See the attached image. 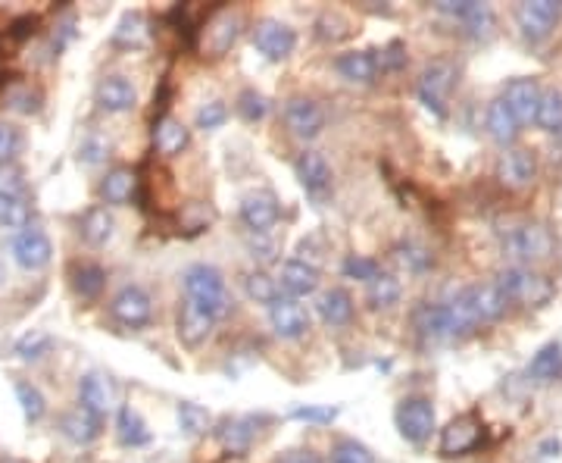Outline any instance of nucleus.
Wrapping results in <instances>:
<instances>
[{
	"label": "nucleus",
	"instance_id": "obj_1",
	"mask_svg": "<svg viewBox=\"0 0 562 463\" xmlns=\"http://www.w3.org/2000/svg\"><path fill=\"white\" fill-rule=\"evenodd\" d=\"M500 245L519 264H540L553 254L557 241H553V232L547 229L538 219H519V223H510L503 232H500Z\"/></svg>",
	"mask_w": 562,
	"mask_h": 463
},
{
	"label": "nucleus",
	"instance_id": "obj_2",
	"mask_svg": "<svg viewBox=\"0 0 562 463\" xmlns=\"http://www.w3.org/2000/svg\"><path fill=\"white\" fill-rule=\"evenodd\" d=\"M185 292H187V301H194L200 310H206L213 320H225V316L232 313V307H234L225 279H222V273L216 266L197 264V266L187 269L185 273Z\"/></svg>",
	"mask_w": 562,
	"mask_h": 463
},
{
	"label": "nucleus",
	"instance_id": "obj_3",
	"mask_svg": "<svg viewBox=\"0 0 562 463\" xmlns=\"http://www.w3.org/2000/svg\"><path fill=\"white\" fill-rule=\"evenodd\" d=\"M506 301L500 294V288L491 282V285H469L450 301V310L456 313V320L466 326V332L478 329L481 323H494L506 313Z\"/></svg>",
	"mask_w": 562,
	"mask_h": 463
},
{
	"label": "nucleus",
	"instance_id": "obj_4",
	"mask_svg": "<svg viewBox=\"0 0 562 463\" xmlns=\"http://www.w3.org/2000/svg\"><path fill=\"white\" fill-rule=\"evenodd\" d=\"M494 285L500 288V294H503L510 304H522V307H544V304H550L553 298V282L547 279V275L534 273L531 266H510L503 269V273L497 275Z\"/></svg>",
	"mask_w": 562,
	"mask_h": 463
},
{
	"label": "nucleus",
	"instance_id": "obj_5",
	"mask_svg": "<svg viewBox=\"0 0 562 463\" xmlns=\"http://www.w3.org/2000/svg\"><path fill=\"white\" fill-rule=\"evenodd\" d=\"M456 75H460V69H456L453 60L441 57V60H432L425 69H422L419 75V101L425 103V110H432L434 116H447V101H450V92H453L456 85Z\"/></svg>",
	"mask_w": 562,
	"mask_h": 463
},
{
	"label": "nucleus",
	"instance_id": "obj_6",
	"mask_svg": "<svg viewBox=\"0 0 562 463\" xmlns=\"http://www.w3.org/2000/svg\"><path fill=\"white\" fill-rule=\"evenodd\" d=\"M413 326L428 342H453V338L469 335L466 326L450 310V304H419L413 310Z\"/></svg>",
	"mask_w": 562,
	"mask_h": 463
},
{
	"label": "nucleus",
	"instance_id": "obj_7",
	"mask_svg": "<svg viewBox=\"0 0 562 463\" xmlns=\"http://www.w3.org/2000/svg\"><path fill=\"white\" fill-rule=\"evenodd\" d=\"M397 429L406 441L422 445L434 432V407L428 398H404L397 404Z\"/></svg>",
	"mask_w": 562,
	"mask_h": 463
},
{
	"label": "nucleus",
	"instance_id": "obj_8",
	"mask_svg": "<svg viewBox=\"0 0 562 463\" xmlns=\"http://www.w3.org/2000/svg\"><path fill=\"white\" fill-rule=\"evenodd\" d=\"M434 10L443 13V16H453L475 38H491L497 29L494 10L488 4H478V0H441V4H434Z\"/></svg>",
	"mask_w": 562,
	"mask_h": 463
},
{
	"label": "nucleus",
	"instance_id": "obj_9",
	"mask_svg": "<svg viewBox=\"0 0 562 463\" xmlns=\"http://www.w3.org/2000/svg\"><path fill=\"white\" fill-rule=\"evenodd\" d=\"M562 16V4L557 0H529L516 6V23L529 41H544L547 34L557 29Z\"/></svg>",
	"mask_w": 562,
	"mask_h": 463
},
{
	"label": "nucleus",
	"instance_id": "obj_10",
	"mask_svg": "<svg viewBox=\"0 0 562 463\" xmlns=\"http://www.w3.org/2000/svg\"><path fill=\"white\" fill-rule=\"evenodd\" d=\"M110 313L129 329H141L154 320V301L144 292L141 285H125L116 292L113 304H110Z\"/></svg>",
	"mask_w": 562,
	"mask_h": 463
},
{
	"label": "nucleus",
	"instance_id": "obj_11",
	"mask_svg": "<svg viewBox=\"0 0 562 463\" xmlns=\"http://www.w3.org/2000/svg\"><path fill=\"white\" fill-rule=\"evenodd\" d=\"M51 257H53V245L38 226H25V229L13 238V260L23 269H29V273L44 269L51 264Z\"/></svg>",
	"mask_w": 562,
	"mask_h": 463
},
{
	"label": "nucleus",
	"instance_id": "obj_12",
	"mask_svg": "<svg viewBox=\"0 0 562 463\" xmlns=\"http://www.w3.org/2000/svg\"><path fill=\"white\" fill-rule=\"evenodd\" d=\"M534 176H538V160H534V154L529 148H512V150H506V154L500 157L497 178L506 185V188H512V191L531 188Z\"/></svg>",
	"mask_w": 562,
	"mask_h": 463
},
{
	"label": "nucleus",
	"instance_id": "obj_13",
	"mask_svg": "<svg viewBox=\"0 0 562 463\" xmlns=\"http://www.w3.org/2000/svg\"><path fill=\"white\" fill-rule=\"evenodd\" d=\"M253 44L262 57L284 60L297 47V32L291 29V25L279 23V19H262L253 29Z\"/></svg>",
	"mask_w": 562,
	"mask_h": 463
},
{
	"label": "nucleus",
	"instance_id": "obj_14",
	"mask_svg": "<svg viewBox=\"0 0 562 463\" xmlns=\"http://www.w3.org/2000/svg\"><path fill=\"white\" fill-rule=\"evenodd\" d=\"M0 226L4 229H25L29 226V198H25L19 172H10V182L0 185Z\"/></svg>",
	"mask_w": 562,
	"mask_h": 463
},
{
	"label": "nucleus",
	"instance_id": "obj_15",
	"mask_svg": "<svg viewBox=\"0 0 562 463\" xmlns=\"http://www.w3.org/2000/svg\"><path fill=\"white\" fill-rule=\"evenodd\" d=\"M478 441H481V423H478L472 413L450 420L441 432V458H460V454H469Z\"/></svg>",
	"mask_w": 562,
	"mask_h": 463
},
{
	"label": "nucleus",
	"instance_id": "obj_16",
	"mask_svg": "<svg viewBox=\"0 0 562 463\" xmlns=\"http://www.w3.org/2000/svg\"><path fill=\"white\" fill-rule=\"evenodd\" d=\"M284 122H288V129L297 138L310 141V138L322 135V129H325V110L319 107L316 101H310V98H291L288 107H284Z\"/></svg>",
	"mask_w": 562,
	"mask_h": 463
},
{
	"label": "nucleus",
	"instance_id": "obj_17",
	"mask_svg": "<svg viewBox=\"0 0 562 463\" xmlns=\"http://www.w3.org/2000/svg\"><path fill=\"white\" fill-rule=\"evenodd\" d=\"M279 217H281V207L272 191H256V195H247L244 204H241V219L256 235H266L279 223Z\"/></svg>",
	"mask_w": 562,
	"mask_h": 463
},
{
	"label": "nucleus",
	"instance_id": "obj_18",
	"mask_svg": "<svg viewBox=\"0 0 562 463\" xmlns=\"http://www.w3.org/2000/svg\"><path fill=\"white\" fill-rule=\"evenodd\" d=\"M269 323L279 338H300L310 329V313L294 298H279L269 307Z\"/></svg>",
	"mask_w": 562,
	"mask_h": 463
},
{
	"label": "nucleus",
	"instance_id": "obj_19",
	"mask_svg": "<svg viewBox=\"0 0 562 463\" xmlns=\"http://www.w3.org/2000/svg\"><path fill=\"white\" fill-rule=\"evenodd\" d=\"M241 13H232V10H219L216 16L206 23L204 29V47L213 53V57H222V53L228 51V47L238 41L241 34Z\"/></svg>",
	"mask_w": 562,
	"mask_h": 463
},
{
	"label": "nucleus",
	"instance_id": "obj_20",
	"mask_svg": "<svg viewBox=\"0 0 562 463\" xmlns=\"http://www.w3.org/2000/svg\"><path fill=\"white\" fill-rule=\"evenodd\" d=\"M540 94L544 92H540L534 79H512L510 85H506L503 101H506V107L512 110V116L519 120V126H522V122H534Z\"/></svg>",
	"mask_w": 562,
	"mask_h": 463
},
{
	"label": "nucleus",
	"instance_id": "obj_21",
	"mask_svg": "<svg viewBox=\"0 0 562 463\" xmlns=\"http://www.w3.org/2000/svg\"><path fill=\"white\" fill-rule=\"evenodd\" d=\"M279 288L288 298H307L319 288V269L307 260H288L279 273Z\"/></svg>",
	"mask_w": 562,
	"mask_h": 463
},
{
	"label": "nucleus",
	"instance_id": "obj_22",
	"mask_svg": "<svg viewBox=\"0 0 562 463\" xmlns=\"http://www.w3.org/2000/svg\"><path fill=\"white\" fill-rule=\"evenodd\" d=\"M213 326H216V320H213L206 310H200L194 301L182 304V310H178V338H182L187 348L204 344L206 338H210Z\"/></svg>",
	"mask_w": 562,
	"mask_h": 463
},
{
	"label": "nucleus",
	"instance_id": "obj_23",
	"mask_svg": "<svg viewBox=\"0 0 562 463\" xmlns=\"http://www.w3.org/2000/svg\"><path fill=\"white\" fill-rule=\"evenodd\" d=\"M79 400H81V410H88L91 417L103 420L110 410H113V389H110V382L100 376V372H88V376H81V382H79Z\"/></svg>",
	"mask_w": 562,
	"mask_h": 463
},
{
	"label": "nucleus",
	"instance_id": "obj_24",
	"mask_svg": "<svg viewBox=\"0 0 562 463\" xmlns=\"http://www.w3.org/2000/svg\"><path fill=\"white\" fill-rule=\"evenodd\" d=\"M297 178H300V185L310 195L319 198L331 188V166L319 150H303V154L297 157Z\"/></svg>",
	"mask_w": 562,
	"mask_h": 463
},
{
	"label": "nucleus",
	"instance_id": "obj_25",
	"mask_svg": "<svg viewBox=\"0 0 562 463\" xmlns=\"http://www.w3.org/2000/svg\"><path fill=\"white\" fill-rule=\"evenodd\" d=\"M97 103L107 113H125L138 103V92L125 75H107V79L97 85Z\"/></svg>",
	"mask_w": 562,
	"mask_h": 463
},
{
	"label": "nucleus",
	"instance_id": "obj_26",
	"mask_svg": "<svg viewBox=\"0 0 562 463\" xmlns=\"http://www.w3.org/2000/svg\"><path fill=\"white\" fill-rule=\"evenodd\" d=\"M335 69L353 85H372L378 75V57L375 51H350L335 60Z\"/></svg>",
	"mask_w": 562,
	"mask_h": 463
},
{
	"label": "nucleus",
	"instance_id": "obj_27",
	"mask_svg": "<svg viewBox=\"0 0 562 463\" xmlns=\"http://www.w3.org/2000/svg\"><path fill=\"white\" fill-rule=\"evenodd\" d=\"M187 141H191V132H187V126L182 120H176V116H163V120H157L154 148L163 157H178L187 148Z\"/></svg>",
	"mask_w": 562,
	"mask_h": 463
},
{
	"label": "nucleus",
	"instance_id": "obj_28",
	"mask_svg": "<svg viewBox=\"0 0 562 463\" xmlns=\"http://www.w3.org/2000/svg\"><path fill=\"white\" fill-rule=\"evenodd\" d=\"M529 376L538 385H550V382H557V379H562V344L559 342L544 344V348L534 354V361L529 363Z\"/></svg>",
	"mask_w": 562,
	"mask_h": 463
},
{
	"label": "nucleus",
	"instance_id": "obj_29",
	"mask_svg": "<svg viewBox=\"0 0 562 463\" xmlns=\"http://www.w3.org/2000/svg\"><path fill=\"white\" fill-rule=\"evenodd\" d=\"M79 232H81V238H85L91 247L107 245V241L113 238V232H116L113 213H110L107 207H91V210H88L85 217H81Z\"/></svg>",
	"mask_w": 562,
	"mask_h": 463
},
{
	"label": "nucleus",
	"instance_id": "obj_30",
	"mask_svg": "<svg viewBox=\"0 0 562 463\" xmlns=\"http://www.w3.org/2000/svg\"><path fill=\"white\" fill-rule=\"evenodd\" d=\"M135 188H138V176L131 169H125V166H119V169H110L107 176H103L100 198L107 200V204H113V207H122V204H129L131 200Z\"/></svg>",
	"mask_w": 562,
	"mask_h": 463
},
{
	"label": "nucleus",
	"instance_id": "obj_31",
	"mask_svg": "<svg viewBox=\"0 0 562 463\" xmlns=\"http://www.w3.org/2000/svg\"><path fill=\"white\" fill-rule=\"evenodd\" d=\"M488 132L494 141L500 144H512L519 138V120L512 116V110L506 107V101L503 98H497V101H491V107H488Z\"/></svg>",
	"mask_w": 562,
	"mask_h": 463
},
{
	"label": "nucleus",
	"instance_id": "obj_32",
	"mask_svg": "<svg viewBox=\"0 0 562 463\" xmlns=\"http://www.w3.org/2000/svg\"><path fill=\"white\" fill-rule=\"evenodd\" d=\"M319 316H322L329 326H344L353 320V298L344 288H329V292L319 298Z\"/></svg>",
	"mask_w": 562,
	"mask_h": 463
},
{
	"label": "nucleus",
	"instance_id": "obj_33",
	"mask_svg": "<svg viewBox=\"0 0 562 463\" xmlns=\"http://www.w3.org/2000/svg\"><path fill=\"white\" fill-rule=\"evenodd\" d=\"M60 429L69 441H75V445H88V441H94L97 435H100V420L79 407V410H69L66 417L60 420Z\"/></svg>",
	"mask_w": 562,
	"mask_h": 463
},
{
	"label": "nucleus",
	"instance_id": "obj_34",
	"mask_svg": "<svg viewBox=\"0 0 562 463\" xmlns=\"http://www.w3.org/2000/svg\"><path fill=\"white\" fill-rule=\"evenodd\" d=\"M116 429H119V441L129 448H141L150 441V429L148 423L141 420V413L135 410L131 404L119 407V420H116Z\"/></svg>",
	"mask_w": 562,
	"mask_h": 463
},
{
	"label": "nucleus",
	"instance_id": "obj_35",
	"mask_svg": "<svg viewBox=\"0 0 562 463\" xmlns=\"http://www.w3.org/2000/svg\"><path fill=\"white\" fill-rule=\"evenodd\" d=\"M400 294H404V288H400V279H397V275H391V273H378L369 282V288H366V301H369L372 310L394 307V304L400 301Z\"/></svg>",
	"mask_w": 562,
	"mask_h": 463
},
{
	"label": "nucleus",
	"instance_id": "obj_36",
	"mask_svg": "<svg viewBox=\"0 0 562 463\" xmlns=\"http://www.w3.org/2000/svg\"><path fill=\"white\" fill-rule=\"evenodd\" d=\"M253 435H256V420L253 417L228 420V423L219 429L222 445H225L232 454H244L247 448H250V441H253Z\"/></svg>",
	"mask_w": 562,
	"mask_h": 463
},
{
	"label": "nucleus",
	"instance_id": "obj_37",
	"mask_svg": "<svg viewBox=\"0 0 562 463\" xmlns=\"http://www.w3.org/2000/svg\"><path fill=\"white\" fill-rule=\"evenodd\" d=\"M534 122H538L544 132L562 135V92H557V88H547V92L540 94L538 116H534Z\"/></svg>",
	"mask_w": 562,
	"mask_h": 463
},
{
	"label": "nucleus",
	"instance_id": "obj_38",
	"mask_svg": "<svg viewBox=\"0 0 562 463\" xmlns=\"http://www.w3.org/2000/svg\"><path fill=\"white\" fill-rule=\"evenodd\" d=\"M103 285H107V273L97 264H81L72 269V288L85 301H94L103 292Z\"/></svg>",
	"mask_w": 562,
	"mask_h": 463
},
{
	"label": "nucleus",
	"instance_id": "obj_39",
	"mask_svg": "<svg viewBox=\"0 0 562 463\" xmlns=\"http://www.w3.org/2000/svg\"><path fill=\"white\" fill-rule=\"evenodd\" d=\"M244 292L256 304H266V307H272V304L281 298L279 279H272V275L262 273V269H256V273H247L244 275Z\"/></svg>",
	"mask_w": 562,
	"mask_h": 463
},
{
	"label": "nucleus",
	"instance_id": "obj_40",
	"mask_svg": "<svg viewBox=\"0 0 562 463\" xmlns=\"http://www.w3.org/2000/svg\"><path fill=\"white\" fill-rule=\"evenodd\" d=\"M116 44L122 47H144L150 41V29H148V19L141 13H129V16L119 23V29L113 34Z\"/></svg>",
	"mask_w": 562,
	"mask_h": 463
},
{
	"label": "nucleus",
	"instance_id": "obj_41",
	"mask_svg": "<svg viewBox=\"0 0 562 463\" xmlns=\"http://www.w3.org/2000/svg\"><path fill=\"white\" fill-rule=\"evenodd\" d=\"M394 260H397L400 266L406 269V273H425V269H432L434 257L428 247L415 245V241H406V245H400L397 251H394Z\"/></svg>",
	"mask_w": 562,
	"mask_h": 463
},
{
	"label": "nucleus",
	"instance_id": "obj_42",
	"mask_svg": "<svg viewBox=\"0 0 562 463\" xmlns=\"http://www.w3.org/2000/svg\"><path fill=\"white\" fill-rule=\"evenodd\" d=\"M331 463H375V454L363 445V441L341 439L331 445Z\"/></svg>",
	"mask_w": 562,
	"mask_h": 463
},
{
	"label": "nucleus",
	"instance_id": "obj_43",
	"mask_svg": "<svg viewBox=\"0 0 562 463\" xmlns=\"http://www.w3.org/2000/svg\"><path fill=\"white\" fill-rule=\"evenodd\" d=\"M16 398H19V404H23V413H25V420H29V423H38V420L44 417L47 400H44V395H41V391H38V385H32V382H16Z\"/></svg>",
	"mask_w": 562,
	"mask_h": 463
},
{
	"label": "nucleus",
	"instance_id": "obj_44",
	"mask_svg": "<svg viewBox=\"0 0 562 463\" xmlns=\"http://www.w3.org/2000/svg\"><path fill=\"white\" fill-rule=\"evenodd\" d=\"M210 410H204L200 404H178V429L185 435H200L210 429Z\"/></svg>",
	"mask_w": 562,
	"mask_h": 463
},
{
	"label": "nucleus",
	"instance_id": "obj_45",
	"mask_svg": "<svg viewBox=\"0 0 562 463\" xmlns=\"http://www.w3.org/2000/svg\"><path fill=\"white\" fill-rule=\"evenodd\" d=\"M51 348H53V338L47 335V332H38V329L16 342V354L23 357V361H41L44 354H51Z\"/></svg>",
	"mask_w": 562,
	"mask_h": 463
},
{
	"label": "nucleus",
	"instance_id": "obj_46",
	"mask_svg": "<svg viewBox=\"0 0 562 463\" xmlns=\"http://www.w3.org/2000/svg\"><path fill=\"white\" fill-rule=\"evenodd\" d=\"M381 273L378 260L372 257H363V254H350V257L344 260V275L347 279H359V282H372L375 275Z\"/></svg>",
	"mask_w": 562,
	"mask_h": 463
},
{
	"label": "nucleus",
	"instance_id": "obj_47",
	"mask_svg": "<svg viewBox=\"0 0 562 463\" xmlns=\"http://www.w3.org/2000/svg\"><path fill=\"white\" fill-rule=\"evenodd\" d=\"M316 34L322 41H341L350 34V25H347V19L338 16V13H322V16L316 19Z\"/></svg>",
	"mask_w": 562,
	"mask_h": 463
},
{
	"label": "nucleus",
	"instance_id": "obj_48",
	"mask_svg": "<svg viewBox=\"0 0 562 463\" xmlns=\"http://www.w3.org/2000/svg\"><path fill=\"white\" fill-rule=\"evenodd\" d=\"M266 110H269V103H266V98H262L260 92H253V88L241 92V98H238V113L244 116L247 122L262 120V116H266Z\"/></svg>",
	"mask_w": 562,
	"mask_h": 463
},
{
	"label": "nucleus",
	"instance_id": "obj_49",
	"mask_svg": "<svg viewBox=\"0 0 562 463\" xmlns=\"http://www.w3.org/2000/svg\"><path fill=\"white\" fill-rule=\"evenodd\" d=\"M38 94L32 92L29 85H10L6 88V103H10V110H16V113H34L38 110Z\"/></svg>",
	"mask_w": 562,
	"mask_h": 463
},
{
	"label": "nucleus",
	"instance_id": "obj_50",
	"mask_svg": "<svg viewBox=\"0 0 562 463\" xmlns=\"http://www.w3.org/2000/svg\"><path fill=\"white\" fill-rule=\"evenodd\" d=\"M225 120H228V107L222 101H210L197 110V129H204V132L206 129H219Z\"/></svg>",
	"mask_w": 562,
	"mask_h": 463
},
{
	"label": "nucleus",
	"instance_id": "obj_51",
	"mask_svg": "<svg viewBox=\"0 0 562 463\" xmlns=\"http://www.w3.org/2000/svg\"><path fill=\"white\" fill-rule=\"evenodd\" d=\"M335 417V407H297L294 410V420H307V423H331Z\"/></svg>",
	"mask_w": 562,
	"mask_h": 463
},
{
	"label": "nucleus",
	"instance_id": "obj_52",
	"mask_svg": "<svg viewBox=\"0 0 562 463\" xmlns=\"http://www.w3.org/2000/svg\"><path fill=\"white\" fill-rule=\"evenodd\" d=\"M19 150V132L6 122H0V160H13Z\"/></svg>",
	"mask_w": 562,
	"mask_h": 463
},
{
	"label": "nucleus",
	"instance_id": "obj_53",
	"mask_svg": "<svg viewBox=\"0 0 562 463\" xmlns=\"http://www.w3.org/2000/svg\"><path fill=\"white\" fill-rule=\"evenodd\" d=\"M404 63H406V53H404V44H400V41L387 44L378 57V69H400Z\"/></svg>",
	"mask_w": 562,
	"mask_h": 463
},
{
	"label": "nucleus",
	"instance_id": "obj_54",
	"mask_svg": "<svg viewBox=\"0 0 562 463\" xmlns=\"http://www.w3.org/2000/svg\"><path fill=\"white\" fill-rule=\"evenodd\" d=\"M103 154H107V144L100 141V138H88L85 144H81V160L85 163H100L103 160Z\"/></svg>",
	"mask_w": 562,
	"mask_h": 463
},
{
	"label": "nucleus",
	"instance_id": "obj_55",
	"mask_svg": "<svg viewBox=\"0 0 562 463\" xmlns=\"http://www.w3.org/2000/svg\"><path fill=\"white\" fill-rule=\"evenodd\" d=\"M279 463H322V458L310 448H300V451H288Z\"/></svg>",
	"mask_w": 562,
	"mask_h": 463
},
{
	"label": "nucleus",
	"instance_id": "obj_56",
	"mask_svg": "<svg viewBox=\"0 0 562 463\" xmlns=\"http://www.w3.org/2000/svg\"><path fill=\"white\" fill-rule=\"evenodd\" d=\"M10 34H13V38H16V41L29 38V34H34V19H32V16L16 19V23H13V29H10Z\"/></svg>",
	"mask_w": 562,
	"mask_h": 463
},
{
	"label": "nucleus",
	"instance_id": "obj_57",
	"mask_svg": "<svg viewBox=\"0 0 562 463\" xmlns=\"http://www.w3.org/2000/svg\"><path fill=\"white\" fill-rule=\"evenodd\" d=\"M559 439H547V441H540V448H538V451H540V458H557V454H559Z\"/></svg>",
	"mask_w": 562,
	"mask_h": 463
},
{
	"label": "nucleus",
	"instance_id": "obj_58",
	"mask_svg": "<svg viewBox=\"0 0 562 463\" xmlns=\"http://www.w3.org/2000/svg\"><path fill=\"white\" fill-rule=\"evenodd\" d=\"M0 282H4V266H0Z\"/></svg>",
	"mask_w": 562,
	"mask_h": 463
}]
</instances>
